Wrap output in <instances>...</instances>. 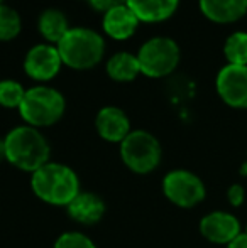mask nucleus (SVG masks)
<instances>
[{
	"label": "nucleus",
	"instance_id": "obj_12",
	"mask_svg": "<svg viewBox=\"0 0 247 248\" xmlns=\"http://www.w3.org/2000/svg\"><path fill=\"white\" fill-rule=\"evenodd\" d=\"M68 215L71 219H75L80 225H95L105 215V202L103 199L95 193H88V191H80L78 196L73 199L68 206Z\"/></svg>",
	"mask_w": 247,
	"mask_h": 248
},
{
	"label": "nucleus",
	"instance_id": "obj_4",
	"mask_svg": "<svg viewBox=\"0 0 247 248\" xmlns=\"http://www.w3.org/2000/svg\"><path fill=\"white\" fill-rule=\"evenodd\" d=\"M65 98L60 92L48 86H36L26 92L19 107L20 117L31 127H49L56 124L65 113Z\"/></svg>",
	"mask_w": 247,
	"mask_h": 248
},
{
	"label": "nucleus",
	"instance_id": "obj_8",
	"mask_svg": "<svg viewBox=\"0 0 247 248\" xmlns=\"http://www.w3.org/2000/svg\"><path fill=\"white\" fill-rule=\"evenodd\" d=\"M217 93L232 108H247V66L225 64L217 75Z\"/></svg>",
	"mask_w": 247,
	"mask_h": 248
},
{
	"label": "nucleus",
	"instance_id": "obj_27",
	"mask_svg": "<svg viewBox=\"0 0 247 248\" xmlns=\"http://www.w3.org/2000/svg\"><path fill=\"white\" fill-rule=\"evenodd\" d=\"M246 235H247V228H246Z\"/></svg>",
	"mask_w": 247,
	"mask_h": 248
},
{
	"label": "nucleus",
	"instance_id": "obj_19",
	"mask_svg": "<svg viewBox=\"0 0 247 248\" xmlns=\"http://www.w3.org/2000/svg\"><path fill=\"white\" fill-rule=\"evenodd\" d=\"M20 32V17L14 9L0 5V41H10Z\"/></svg>",
	"mask_w": 247,
	"mask_h": 248
},
{
	"label": "nucleus",
	"instance_id": "obj_10",
	"mask_svg": "<svg viewBox=\"0 0 247 248\" xmlns=\"http://www.w3.org/2000/svg\"><path fill=\"white\" fill-rule=\"evenodd\" d=\"M61 62L58 47H53L49 44H39L27 52L24 68L31 78L37 81H48L58 75Z\"/></svg>",
	"mask_w": 247,
	"mask_h": 248
},
{
	"label": "nucleus",
	"instance_id": "obj_21",
	"mask_svg": "<svg viewBox=\"0 0 247 248\" xmlns=\"http://www.w3.org/2000/svg\"><path fill=\"white\" fill-rule=\"evenodd\" d=\"M53 248H97L90 236L80 232H66L56 238Z\"/></svg>",
	"mask_w": 247,
	"mask_h": 248
},
{
	"label": "nucleus",
	"instance_id": "obj_3",
	"mask_svg": "<svg viewBox=\"0 0 247 248\" xmlns=\"http://www.w3.org/2000/svg\"><path fill=\"white\" fill-rule=\"evenodd\" d=\"M61 61L73 69H88L99 64L105 51V43L90 29H69L58 43Z\"/></svg>",
	"mask_w": 247,
	"mask_h": 248
},
{
	"label": "nucleus",
	"instance_id": "obj_5",
	"mask_svg": "<svg viewBox=\"0 0 247 248\" xmlns=\"http://www.w3.org/2000/svg\"><path fill=\"white\" fill-rule=\"evenodd\" d=\"M161 144L146 130H134L120 144L122 162L135 174H149L161 162Z\"/></svg>",
	"mask_w": 247,
	"mask_h": 248
},
{
	"label": "nucleus",
	"instance_id": "obj_1",
	"mask_svg": "<svg viewBox=\"0 0 247 248\" xmlns=\"http://www.w3.org/2000/svg\"><path fill=\"white\" fill-rule=\"evenodd\" d=\"M3 140H5V160H9L17 169L33 174L49 162L51 149L39 128L20 125L12 128Z\"/></svg>",
	"mask_w": 247,
	"mask_h": 248
},
{
	"label": "nucleus",
	"instance_id": "obj_22",
	"mask_svg": "<svg viewBox=\"0 0 247 248\" xmlns=\"http://www.w3.org/2000/svg\"><path fill=\"white\" fill-rule=\"evenodd\" d=\"M244 198H246V193H244V187H242L241 184H234V186L229 187L227 199L232 206H235V208L241 206L242 202H244Z\"/></svg>",
	"mask_w": 247,
	"mask_h": 248
},
{
	"label": "nucleus",
	"instance_id": "obj_14",
	"mask_svg": "<svg viewBox=\"0 0 247 248\" xmlns=\"http://www.w3.org/2000/svg\"><path fill=\"white\" fill-rule=\"evenodd\" d=\"M139 19L135 14L129 9V5H119L114 9L107 10L105 17H103V29L110 37L117 41H124L134 34L137 29Z\"/></svg>",
	"mask_w": 247,
	"mask_h": 248
},
{
	"label": "nucleus",
	"instance_id": "obj_25",
	"mask_svg": "<svg viewBox=\"0 0 247 248\" xmlns=\"http://www.w3.org/2000/svg\"><path fill=\"white\" fill-rule=\"evenodd\" d=\"M5 159V140L0 139V160Z\"/></svg>",
	"mask_w": 247,
	"mask_h": 248
},
{
	"label": "nucleus",
	"instance_id": "obj_9",
	"mask_svg": "<svg viewBox=\"0 0 247 248\" xmlns=\"http://www.w3.org/2000/svg\"><path fill=\"white\" fill-rule=\"evenodd\" d=\"M200 233L212 243L229 245L241 235V223L227 211H214L200 221Z\"/></svg>",
	"mask_w": 247,
	"mask_h": 248
},
{
	"label": "nucleus",
	"instance_id": "obj_2",
	"mask_svg": "<svg viewBox=\"0 0 247 248\" xmlns=\"http://www.w3.org/2000/svg\"><path fill=\"white\" fill-rule=\"evenodd\" d=\"M31 187L41 201L53 206H68L80 193V179L66 164L48 162L31 176Z\"/></svg>",
	"mask_w": 247,
	"mask_h": 248
},
{
	"label": "nucleus",
	"instance_id": "obj_18",
	"mask_svg": "<svg viewBox=\"0 0 247 248\" xmlns=\"http://www.w3.org/2000/svg\"><path fill=\"white\" fill-rule=\"evenodd\" d=\"M224 56L229 64L247 66V32H232L224 44Z\"/></svg>",
	"mask_w": 247,
	"mask_h": 248
},
{
	"label": "nucleus",
	"instance_id": "obj_24",
	"mask_svg": "<svg viewBox=\"0 0 247 248\" xmlns=\"http://www.w3.org/2000/svg\"><path fill=\"white\" fill-rule=\"evenodd\" d=\"M227 248H247V235L246 233H241L234 242L229 243Z\"/></svg>",
	"mask_w": 247,
	"mask_h": 248
},
{
	"label": "nucleus",
	"instance_id": "obj_15",
	"mask_svg": "<svg viewBox=\"0 0 247 248\" xmlns=\"http://www.w3.org/2000/svg\"><path fill=\"white\" fill-rule=\"evenodd\" d=\"M180 0H127V5L139 20L159 22L175 14Z\"/></svg>",
	"mask_w": 247,
	"mask_h": 248
},
{
	"label": "nucleus",
	"instance_id": "obj_16",
	"mask_svg": "<svg viewBox=\"0 0 247 248\" xmlns=\"http://www.w3.org/2000/svg\"><path fill=\"white\" fill-rule=\"evenodd\" d=\"M107 73L115 81H132L141 73L137 56L129 52H119L112 56L107 62Z\"/></svg>",
	"mask_w": 247,
	"mask_h": 248
},
{
	"label": "nucleus",
	"instance_id": "obj_13",
	"mask_svg": "<svg viewBox=\"0 0 247 248\" xmlns=\"http://www.w3.org/2000/svg\"><path fill=\"white\" fill-rule=\"evenodd\" d=\"M200 10L212 22L231 24L247 14V0H200Z\"/></svg>",
	"mask_w": 247,
	"mask_h": 248
},
{
	"label": "nucleus",
	"instance_id": "obj_7",
	"mask_svg": "<svg viewBox=\"0 0 247 248\" xmlns=\"http://www.w3.org/2000/svg\"><path fill=\"white\" fill-rule=\"evenodd\" d=\"M163 193L175 206L193 208L205 199V184L197 174L185 169L171 170L163 179Z\"/></svg>",
	"mask_w": 247,
	"mask_h": 248
},
{
	"label": "nucleus",
	"instance_id": "obj_11",
	"mask_svg": "<svg viewBox=\"0 0 247 248\" xmlns=\"http://www.w3.org/2000/svg\"><path fill=\"white\" fill-rule=\"evenodd\" d=\"M97 132L107 142H119L131 134V122L127 115L117 107H105L97 115Z\"/></svg>",
	"mask_w": 247,
	"mask_h": 248
},
{
	"label": "nucleus",
	"instance_id": "obj_23",
	"mask_svg": "<svg viewBox=\"0 0 247 248\" xmlns=\"http://www.w3.org/2000/svg\"><path fill=\"white\" fill-rule=\"evenodd\" d=\"M97 10H110L114 7H119V5H125L127 0H88Z\"/></svg>",
	"mask_w": 247,
	"mask_h": 248
},
{
	"label": "nucleus",
	"instance_id": "obj_17",
	"mask_svg": "<svg viewBox=\"0 0 247 248\" xmlns=\"http://www.w3.org/2000/svg\"><path fill=\"white\" fill-rule=\"evenodd\" d=\"M39 31L49 43H60L69 31L68 19L58 9H48L39 17Z\"/></svg>",
	"mask_w": 247,
	"mask_h": 248
},
{
	"label": "nucleus",
	"instance_id": "obj_20",
	"mask_svg": "<svg viewBox=\"0 0 247 248\" xmlns=\"http://www.w3.org/2000/svg\"><path fill=\"white\" fill-rule=\"evenodd\" d=\"M26 96V90L12 79L0 81V105L5 108H19Z\"/></svg>",
	"mask_w": 247,
	"mask_h": 248
},
{
	"label": "nucleus",
	"instance_id": "obj_26",
	"mask_svg": "<svg viewBox=\"0 0 247 248\" xmlns=\"http://www.w3.org/2000/svg\"><path fill=\"white\" fill-rule=\"evenodd\" d=\"M0 5H2V0H0Z\"/></svg>",
	"mask_w": 247,
	"mask_h": 248
},
{
	"label": "nucleus",
	"instance_id": "obj_6",
	"mask_svg": "<svg viewBox=\"0 0 247 248\" xmlns=\"http://www.w3.org/2000/svg\"><path fill=\"white\" fill-rule=\"evenodd\" d=\"M141 73L151 78H161L175 71L180 62V47L169 37H154L141 47L137 54Z\"/></svg>",
	"mask_w": 247,
	"mask_h": 248
}]
</instances>
